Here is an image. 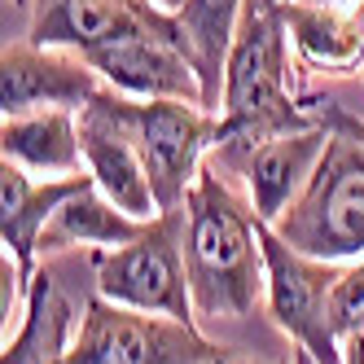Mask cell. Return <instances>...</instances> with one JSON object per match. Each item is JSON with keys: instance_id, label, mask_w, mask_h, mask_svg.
<instances>
[{"instance_id": "1", "label": "cell", "mask_w": 364, "mask_h": 364, "mask_svg": "<svg viewBox=\"0 0 364 364\" xmlns=\"http://www.w3.org/2000/svg\"><path fill=\"white\" fill-rule=\"evenodd\" d=\"M311 92L294 84V40L285 27V0H246L237 36L224 62L220 136L211 154H242L285 132L316 127Z\"/></svg>"}, {"instance_id": "2", "label": "cell", "mask_w": 364, "mask_h": 364, "mask_svg": "<svg viewBox=\"0 0 364 364\" xmlns=\"http://www.w3.org/2000/svg\"><path fill=\"white\" fill-rule=\"evenodd\" d=\"M259 228L264 220L255 215L250 198L206 163L185 198V268L198 316L237 321L264 303L268 264Z\"/></svg>"}, {"instance_id": "3", "label": "cell", "mask_w": 364, "mask_h": 364, "mask_svg": "<svg viewBox=\"0 0 364 364\" xmlns=\"http://www.w3.org/2000/svg\"><path fill=\"white\" fill-rule=\"evenodd\" d=\"M272 228L294 250L329 264L364 259V141L333 132L303 193Z\"/></svg>"}, {"instance_id": "4", "label": "cell", "mask_w": 364, "mask_h": 364, "mask_svg": "<svg viewBox=\"0 0 364 364\" xmlns=\"http://www.w3.org/2000/svg\"><path fill=\"white\" fill-rule=\"evenodd\" d=\"M228 347L211 343L193 321L123 307L92 294L75 321L66 364H211Z\"/></svg>"}, {"instance_id": "5", "label": "cell", "mask_w": 364, "mask_h": 364, "mask_svg": "<svg viewBox=\"0 0 364 364\" xmlns=\"http://www.w3.org/2000/svg\"><path fill=\"white\" fill-rule=\"evenodd\" d=\"M92 285L110 303L193 321V294L185 268V206L149 220L136 242L114 250H92Z\"/></svg>"}, {"instance_id": "6", "label": "cell", "mask_w": 364, "mask_h": 364, "mask_svg": "<svg viewBox=\"0 0 364 364\" xmlns=\"http://www.w3.org/2000/svg\"><path fill=\"white\" fill-rule=\"evenodd\" d=\"M127 123L141 149V163L149 171L154 198L163 211L185 206L193 180L202 176L206 159L220 136V114L202 101H176V97H127Z\"/></svg>"}, {"instance_id": "7", "label": "cell", "mask_w": 364, "mask_h": 364, "mask_svg": "<svg viewBox=\"0 0 364 364\" xmlns=\"http://www.w3.org/2000/svg\"><path fill=\"white\" fill-rule=\"evenodd\" d=\"M259 237H264V264H268L264 307L272 325L316 364H343V347H338V338L329 329V294L343 264L294 250L272 224L259 228Z\"/></svg>"}, {"instance_id": "8", "label": "cell", "mask_w": 364, "mask_h": 364, "mask_svg": "<svg viewBox=\"0 0 364 364\" xmlns=\"http://www.w3.org/2000/svg\"><path fill=\"white\" fill-rule=\"evenodd\" d=\"M75 119H80V145H84V167L92 176V185L119 211L136 220H159L163 206L154 198L149 171L141 163L132 123H127V92L106 84Z\"/></svg>"}, {"instance_id": "9", "label": "cell", "mask_w": 364, "mask_h": 364, "mask_svg": "<svg viewBox=\"0 0 364 364\" xmlns=\"http://www.w3.org/2000/svg\"><path fill=\"white\" fill-rule=\"evenodd\" d=\"M180 27L176 14L149 5V0H36V18L27 40L48 48H70L84 62L97 53L145 36V31H171Z\"/></svg>"}, {"instance_id": "10", "label": "cell", "mask_w": 364, "mask_h": 364, "mask_svg": "<svg viewBox=\"0 0 364 364\" xmlns=\"http://www.w3.org/2000/svg\"><path fill=\"white\" fill-rule=\"evenodd\" d=\"M106 88V80L70 48H48L36 40H9L0 53V110L31 114V110H75Z\"/></svg>"}, {"instance_id": "11", "label": "cell", "mask_w": 364, "mask_h": 364, "mask_svg": "<svg viewBox=\"0 0 364 364\" xmlns=\"http://www.w3.org/2000/svg\"><path fill=\"white\" fill-rule=\"evenodd\" d=\"M329 136H333L329 127L316 123L307 132H285V136H272V141L242 149V154H211L206 163L215 171H224L228 180L237 176L250 206H255V215L264 224H277L290 211V202L303 193V185L311 180Z\"/></svg>"}, {"instance_id": "12", "label": "cell", "mask_w": 364, "mask_h": 364, "mask_svg": "<svg viewBox=\"0 0 364 364\" xmlns=\"http://www.w3.org/2000/svg\"><path fill=\"white\" fill-rule=\"evenodd\" d=\"M92 185V176H36L18 163H0V237H5V255L14 259V268L22 277V285L31 290L36 277V255H40V237L53 224V215L62 206Z\"/></svg>"}, {"instance_id": "13", "label": "cell", "mask_w": 364, "mask_h": 364, "mask_svg": "<svg viewBox=\"0 0 364 364\" xmlns=\"http://www.w3.org/2000/svg\"><path fill=\"white\" fill-rule=\"evenodd\" d=\"M285 27L294 58L321 75H364V18L347 5H311L285 0Z\"/></svg>"}, {"instance_id": "14", "label": "cell", "mask_w": 364, "mask_h": 364, "mask_svg": "<svg viewBox=\"0 0 364 364\" xmlns=\"http://www.w3.org/2000/svg\"><path fill=\"white\" fill-rule=\"evenodd\" d=\"M0 154L18 167L36 171V176H80V171H88L75 110L5 114V123H0Z\"/></svg>"}, {"instance_id": "15", "label": "cell", "mask_w": 364, "mask_h": 364, "mask_svg": "<svg viewBox=\"0 0 364 364\" xmlns=\"http://www.w3.org/2000/svg\"><path fill=\"white\" fill-rule=\"evenodd\" d=\"M149 220H136L119 211V206L101 193L97 185L80 189L62 211L53 215V224L44 228L40 237V255H58V250H70V246H88V250H114V246H127L145 232Z\"/></svg>"}, {"instance_id": "16", "label": "cell", "mask_w": 364, "mask_h": 364, "mask_svg": "<svg viewBox=\"0 0 364 364\" xmlns=\"http://www.w3.org/2000/svg\"><path fill=\"white\" fill-rule=\"evenodd\" d=\"M70 333H75L70 303L58 294L53 277L36 272L31 290H27V307H22V321H18L14 338H5L0 364H66Z\"/></svg>"}, {"instance_id": "17", "label": "cell", "mask_w": 364, "mask_h": 364, "mask_svg": "<svg viewBox=\"0 0 364 364\" xmlns=\"http://www.w3.org/2000/svg\"><path fill=\"white\" fill-rule=\"evenodd\" d=\"M242 9H246V0H185L176 14L185 44H189V58L198 66V80H202V106L215 114H220V97H224V62H228L232 36H237Z\"/></svg>"}, {"instance_id": "18", "label": "cell", "mask_w": 364, "mask_h": 364, "mask_svg": "<svg viewBox=\"0 0 364 364\" xmlns=\"http://www.w3.org/2000/svg\"><path fill=\"white\" fill-rule=\"evenodd\" d=\"M311 110H316V119L329 127V132H347V136L364 141V119H355L351 110H343L333 97H311Z\"/></svg>"}, {"instance_id": "19", "label": "cell", "mask_w": 364, "mask_h": 364, "mask_svg": "<svg viewBox=\"0 0 364 364\" xmlns=\"http://www.w3.org/2000/svg\"><path fill=\"white\" fill-rule=\"evenodd\" d=\"M211 364H259V360H246V355H232V351H228V355H220V360H211Z\"/></svg>"}, {"instance_id": "20", "label": "cell", "mask_w": 364, "mask_h": 364, "mask_svg": "<svg viewBox=\"0 0 364 364\" xmlns=\"http://www.w3.org/2000/svg\"><path fill=\"white\" fill-rule=\"evenodd\" d=\"M149 5H159V9H167V14H180V5H185V0H149Z\"/></svg>"}, {"instance_id": "21", "label": "cell", "mask_w": 364, "mask_h": 364, "mask_svg": "<svg viewBox=\"0 0 364 364\" xmlns=\"http://www.w3.org/2000/svg\"><path fill=\"white\" fill-rule=\"evenodd\" d=\"M290 364H316V360H311L303 347H294V351H290Z\"/></svg>"}, {"instance_id": "22", "label": "cell", "mask_w": 364, "mask_h": 364, "mask_svg": "<svg viewBox=\"0 0 364 364\" xmlns=\"http://www.w3.org/2000/svg\"><path fill=\"white\" fill-rule=\"evenodd\" d=\"M311 5H347L351 9V5H360V0H311Z\"/></svg>"}, {"instance_id": "23", "label": "cell", "mask_w": 364, "mask_h": 364, "mask_svg": "<svg viewBox=\"0 0 364 364\" xmlns=\"http://www.w3.org/2000/svg\"><path fill=\"white\" fill-rule=\"evenodd\" d=\"M9 5H14V9H31V5H36V0H9Z\"/></svg>"}, {"instance_id": "24", "label": "cell", "mask_w": 364, "mask_h": 364, "mask_svg": "<svg viewBox=\"0 0 364 364\" xmlns=\"http://www.w3.org/2000/svg\"><path fill=\"white\" fill-rule=\"evenodd\" d=\"M355 9H360V18H364V0H360V5H355Z\"/></svg>"}, {"instance_id": "25", "label": "cell", "mask_w": 364, "mask_h": 364, "mask_svg": "<svg viewBox=\"0 0 364 364\" xmlns=\"http://www.w3.org/2000/svg\"><path fill=\"white\" fill-rule=\"evenodd\" d=\"M281 364H290V360H281Z\"/></svg>"}]
</instances>
